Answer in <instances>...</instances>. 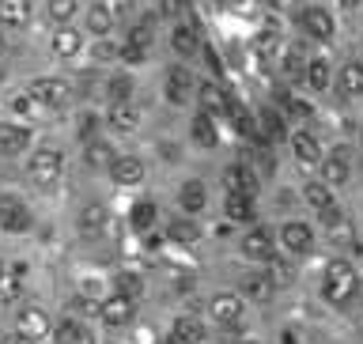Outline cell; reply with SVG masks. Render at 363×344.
<instances>
[{
  "instance_id": "cell-18",
  "label": "cell",
  "mask_w": 363,
  "mask_h": 344,
  "mask_svg": "<svg viewBox=\"0 0 363 344\" xmlns=\"http://www.w3.org/2000/svg\"><path fill=\"white\" fill-rule=\"evenodd\" d=\"M30 11V0H0V30H27Z\"/></svg>"
},
{
  "instance_id": "cell-12",
  "label": "cell",
  "mask_w": 363,
  "mask_h": 344,
  "mask_svg": "<svg viewBox=\"0 0 363 344\" xmlns=\"http://www.w3.org/2000/svg\"><path fill=\"white\" fill-rule=\"evenodd\" d=\"M299 27L311 34V38H322V42L333 38V16H329L322 4H306L299 11Z\"/></svg>"
},
{
  "instance_id": "cell-47",
  "label": "cell",
  "mask_w": 363,
  "mask_h": 344,
  "mask_svg": "<svg viewBox=\"0 0 363 344\" xmlns=\"http://www.w3.org/2000/svg\"><path fill=\"white\" fill-rule=\"evenodd\" d=\"M159 11L174 19V16H182V11H186V0H163V8H159Z\"/></svg>"
},
{
  "instance_id": "cell-10",
  "label": "cell",
  "mask_w": 363,
  "mask_h": 344,
  "mask_svg": "<svg viewBox=\"0 0 363 344\" xmlns=\"http://www.w3.org/2000/svg\"><path fill=\"white\" fill-rule=\"evenodd\" d=\"M23 152H30V129L19 121H0V155L19 159Z\"/></svg>"
},
{
  "instance_id": "cell-48",
  "label": "cell",
  "mask_w": 363,
  "mask_h": 344,
  "mask_svg": "<svg viewBox=\"0 0 363 344\" xmlns=\"http://www.w3.org/2000/svg\"><path fill=\"white\" fill-rule=\"evenodd\" d=\"M265 121H269V133L284 136V118H277V113H272V110H265Z\"/></svg>"
},
{
  "instance_id": "cell-58",
  "label": "cell",
  "mask_w": 363,
  "mask_h": 344,
  "mask_svg": "<svg viewBox=\"0 0 363 344\" xmlns=\"http://www.w3.org/2000/svg\"><path fill=\"white\" fill-rule=\"evenodd\" d=\"M359 340H363V329H359Z\"/></svg>"
},
{
  "instance_id": "cell-31",
  "label": "cell",
  "mask_w": 363,
  "mask_h": 344,
  "mask_svg": "<svg viewBox=\"0 0 363 344\" xmlns=\"http://www.w3.org/2000/svg\"><path fill=\"white\" fill-rule=\"evenodd\" d=\"M254 53H257V61H261V65H277V61H280V53H284L280 34H277V30H261L257 38H254Z\"/></svg>"
},
{
  "instance_id": "cell-52",
  "label": "cell",
  "mask_w": 363,
  "mask_h": 344,
  "mask_svg": "<svg viewBox=\"0 0 363 344\" xmlns=\"http://www.w3.org/2000/svg\"><path fill=\"white\" fill-rule=\"evenodd\" d=\"M356 299H359V303H363V277H359V280H356Z\"/></svg>"
},
{
  "instance_id": "cell-8",
  "label": "cell",
  "mask_w": 363,
  "mask_h": 344,
  "mask_svg": "<svg viewBox=\"0 0 363 344\" xmlns=\"http://www.w3.org/2000/svg\"><path fill=\"white\" fill-rule=\"evenodd\" d=\"M280 246L288 250L291 257H306L314 250V231H311V223H303V220H288L280 227Z\"/></svg>"
},
{
  "instance_id": "cell-25",
  "label": "cell",
  "mask_w": 363,
  "mask_h": 344,
  "mask_svg": "<svg viewBox=\"0 0 363 344\" xmlns=\"http://www.w3.org/2000/svg\"><path fill=\"white\" fill-rule=\"evenodd\" d=\"M84 23H87V30L95 34V38H110V30H113V23H118V16H113L110 4H102V0H99V4L87 8Z\"/></svg>"
},
{
  "instance_id": "cell-15",
  "label": "cell",
  "mask_w": 363,
  "mask_h": 344,
  "mask_svg": "<svg viewBox=\"0 0 363 344\" xmlns=\"http://www.w3.org/2000/svg\"><path fill=\"white\" fill-rule=\"evenodd\" d=\"M291 155L299 159L303 167H318L322 163V140L311 133V129H299V133H291Z\"/></svg>"
},
{
  "instance_id": "cell-30",
  "label": "cell",
  "mask_w": 363,
  "mask_h": 344,
  "mask_svg": "<svg viewBox=\"0 0 363 344\" xmlns=\"http://www.w3.org/2000/svg\"><path fill=\"white\" fill-rule=\"evenodd\" d=\"M223 212H227V220L231 223H254V197H242V193H227V201H223Z\"/></svg>"
},
{
  "instance_id": "cell-2",
  "label": "cell",
  "mask_w": 363,
  "mask_h": 344,
  "mask_svg": "<svg viewBox=\"0 0 363 344\" xmlns=\"http://www.w3.org/2000/svg\"><path fill=\"white\" fill-rule=\"evenodd\" d=\"M61 170H65V159H61L57 148H34V152L27 155V178L38 189H57Z\"/></svg>"
},
{
  "instance_id": "cell-7",
  "label": "cell",
  "mask_w": 363,
  "mask_h": 344,
  "mask_svg": "<svg viewBox=\"0 0 363 344\" xmlns=\"http://www.w3.org/2000/svg\"><path fill=\"white\" fill-rule=\"evenodd\" d=\"M95 314H99V322H102V326H110V329H121V326H129V322H133V314H136V303L113 292V295H106V299H99V303H95Z\"/></svg>"
},
{
  "instance_id": "cell-45",
  "label": "cell",
  "mask_w": 363,
  "mask_h": 344,
  "mask_svg": "<svg viewBox=\"0 0 363 344\" xmlns=\"http://www.w3.org/2000/svg\"><path fill=\"white\" fill-rule=\"evenodd\" d=\"M118 57H121L125 65H147V50H140V45H129V42L121 45Z\"/></svg>"
},
{
  "instance_id": "cell-27",
  "label": "cell",
  "mask_w": 363,
  "mask_h": 344,
  "mask_svg": "<svg viewBox=\"0 0 363 344\" xmlns=\"http://www.w3.org/2000/svg\"><path fill=\"white\" fill-rule=\"evenodd\" d=\"M189 140L197 144V148H204V152H212V148L220 144V129H216V121L208 118V113H197V118H193Z\"/></svg>"
},
{
  "instance_id": "cell-49",
  "label": "cell",
  "mask_w": 363,
  "mask_h": 344,
  "mask_svg": "<svg viewBox=\"0 0 363 344\" xmlns=\"http://www.w3.org/2000/svg\"><path fill=\"white\" fill-rule=\"evenodd\" d=\"M163 344H186V340H182L178 333H167V337H163Z\"/></svg>"
},
{
  "instance_id": "cell-32",
  "label": "cell",
  "mask_w": 363,
  "mask_h": 344,
  "mask_svg": "<svg viewBox=\"0 0 363 344\" xmlns=\"http://www.w3.org/2000/svg\"><path fill=\"white\" fill-rule=\"evenodd\" d=\"M197 99H201V113H208V118H216V113H227L231 110V102H227V95H223V87L220 84H204L201 91H197Z\"/></svg>"
},
{
  "instance_id": "cell-22",
  "label": "cell",
  "mask_w": 363,
  "mask_h": 344,
  "mask_svg": "<svg viewBox=\"0 0 363 344\" xmlns=\"http://www.w3.org/2000/svg\"><path fill=\"white\" fill-rule=\"evenodd\" d=\"M23 277H27V265H8L0 272V306H11L23 299Z\"/></svg>"
},
{
  "instance_id": "cell-9",
  "label": "cell",
  "mask_w": 363,
  "mask_h": 344,
  "mask_svg": "<svg viewBox=\"0 0 363 344\" xmlns=\"http://www.w3.org/2000/svg\"><path fill=\"white\" fill-rule=\"evenodd\" d=\"M238 250L250 261H269V257H277V238H272L269 227H250L242 235V243H238Z\"/></svg>"
},
{
  "instance_id": "cell-41",
  "label": "cell",
  "mask_w": 363,
  "mask_h": 344,
  "mask_svg": "<svg viewBox=\"0 0 363 344\" xmlns=\"http://www.w3.org/2000/svg\"><path fill=\"white\" fill-rule=\"evenodd\" d=\"M118 53L121 45H113L110 38H95V45H91V61H113Z\"/></svg>"
},
{
  "instance_id": "cell-11",
  "label": "cell",
  "mask_w": 363,
  "mask_h": 344,
  "mask_svg": "<svg viewBox=\"0 0 363 344\" xmlns=\"http://www.w3.org/2000/svg\"><path fill=\"white\" fill-rule=\"evenodd\" d=\"M235 295H238L242 303L265 306V303H272V295H277V284L269 280V272H250V277H242V284H238Z\"/></svg>"
},
{
  "instance_id": "cell-16",
  "label": "cell",
  "mask_w": 363,
  "mask_h": 344,
  "mask_svg": "<svg viewBox=\"0 0 363 344\" xmlns=\"http://www.w3.org/2000/svg\"><path fill=\"white\" fill-rule=\"evenodd\" d=\"M322 186H329V189H340V186H348V178H352V163L340 152H333V155H322Z\"/></svg>"
},
{
  "instance_id": "cell-5",
  "label": "cell",
  "mask_w": 363,
  "mask_h": 344,
  "mask_svg": "<svg viewBox=\"0 0 363 344\" xmlns=\"http://www.w3.org/2000/svg\"><path fill=\"white\" fill-rule=\"evenodd\" d=\"M34 227V216L27 209V201L16 193H0V231L8 235H27Z\"/></svg>"
},
{
  "instance_id": "cell-57",
  "label": "cell",
  "mask_w": 363,
  "mask_h": 344,
  "mask_svg": "<svg viewBox=\"0 0 363 344\" xmlns=\"http://www.w3.org/2000/svg\"><path fill=\"white\" fill-rule=\"evenodd\" d=\"M4 269H8V261H0V272H4Z\"/></svg>"
},
{
  "instance_id": "cell-39",
  "label": "cell",
  "mask_w": 363,
  "mask_h": 344,
  "mask_svg": "<svg viewBox=\"0 0 363 344\" xmlns=\"http://www.w3.org/2000/svg\"><path fill=\"white\" fill-rule=\"evenodd\" d=\"M106 95H110V102H129L133 79H129V76H110V79H106Z\"/></svg>"
},
{
  "instance_id": "cell-17",
  "label": "cell",
  "mask_w": 363,
  "mask_h": 344,
  "mask_svg": "<svg viewBox=\"0 0 363 344\" xmlns=\"http://www.w3.org/2000/svg\"><path fill=\"white\" fill-rule=\"evenodd\" d=\"M50 337H53V344H95V333H91L84 322H76V318H61V322H53Z\"/></svg>"
},
{
  "instance_id": "cell-40",
  "label": "cell",
  "mask_w": 363,
  "mask_h": 344,
  "mask_svg": "<svg viewBox=\"0 0 363 344\" xmlns=\"http://www.w3.org/2000/svg\"><path fill=\"white\" fill-rule=\"evenodd\" d=\"M284 113H288L291 121H311L314 106H311V102H303V99H295V95H288V99H284Z\"/></svg>"
},
{
  "instance_id": "cell-13",
  "label": "cell",
  "mask_w": 363,
  "mask_h": 344,
  "mask_svg": "<svg viewBox=\"0 0 363 344\" xmlns=\"http://www.w3.org/2000/svg\"><path fill=\"white\" fill-rule=\"evenodd\" d=\"M50 50H53L57 61H72V57L84 50V30H76L72 23L57 27V30H53V38H50Z\"/></svg>"
},
{
  "instance_id": "cell-6",
  "label": "cell",
  "mask_w": 363,
  "mask_h": 344,
  "mask_svg": "<svg viewBox=\"0 0 363 344\" xmlns=\"http://www.w3.org/2000/svg\"><path fill=\"white\" fill-rule=\"evenodd\" d=\"M208 318L223 329H235V326H242V318H246V303L238 299L235 292H216L208 299Z\"/></svg>"
},
{
  "instance_id": "cell-50",
  "label": "cell",
  "mask_w": 363,
  "mask_h": 344,
  "mask_svg": "<svg viewBox=\"0 0 363 344\" xmlns=\"http://www.w3.org/2000/svg\"><path fill=\"white\" fill-rule=\"evenodd\" d=\"M4 344H30V340H23L19 333H8V340H4Z\"/></svg>"
},
{
  "instance_id": "cell-24",
  "label": "cell",
  "mask_w": 363,
  "mask_h": 344,
  "mask_svg": "<svg viewBox=\"0 0 363 344\" xmlns=\"http://www.w3.org/2000/svg\"><path fill=\"white\" fill-rule=\"evenodd\" d=\"M76 223H79V231H84V235H99V231H106V223H110V212H106V204H99V201H87L84 209H79Z\"/></svg>"
},
{
  "instance_id": "cell-28",
  "label": "cell",
  "mask_w": 363,
  "mask_h": 344,
  "mask_svg": "<svg viewBox=\"0 0 363 344\" xmlns=\"http://www.w3.org/2000/svg\"><path fill=\"white\" fill-rule=\"evenodd\" d=\"M223 186L227 193H242V197H254L257 193V178H254V170H246V167H227L223 170Z\"/></svg>"
},
{
  "instance_id": "cell-43",
  "label": "cell",
  "mask_w": 363,
  "mask_h": 344,
  "mask_svg": "<svg viewBox=\"0 0 363 344\" xmlns=\"http://www.w3.org/2000/svg\"><path fill=\"white\" fill-rule=\"evenodd\" d=\"M269 265H272V269H269V280H272V284H291V280H295V269L288 265V261L269 257Z\"/></svg>"
},
{
  "instance_id": "cell-46",
  "label": "cell",
  "mask_w": 363,
  "mask_h": 344,
  "mask_svg": "<svg viewBox=\"0 0 363 344\" xmlns=\"http://www.w3.org/2000/svg\"><path fill=\"white\" fill-rule=\"evenodd\" d=\"M87 163H95V167L106 163V167H110V163H113L110 148H106V144H91V148H87Z\"/></svg>"
},
{
  "instance_id": "cell-20",
  "label": "cell",
  "mask_w": 363,
  "mask_h": 344,
  "mask_svg": "<svg viewBox=\"0 0 363 344\" xmlns=\"http://www.w3.org/2000/svg\"><path fill=\"white\" fill-rule=\"evenodd\" d=\"M106 125L113 133H136V129H140V110L129 106V102H110Z\"/></svg>"
},
{
  "instance_id": "cell-29",
  "label": "cell",
  "mask_w": 363,
  "mask_h": 344,
  "mask_svg": "<svg viewBox=\"0 0 363 344\" xmlns=\"http://www.w3.org/2000/svg\"><path fill=\"white\" fill-rule=\"evenodd\" d=\"M337 87H340V95H348V99H363V65H359V61L340 65Z\"/></svg>"
},
{
  "instance_id": "cell-33",
  "label": "cell",
  "mask_w": 363,
  "mask_h": 344,
  "mask_svg": "<svg viewBox=\"0 0 363 344\" xmlns=\"http://www.w3.org/2000/svg\"><path fill=\"white\" fill-rule=\"evenodd\" d=\"M167 235H170V243H178V246H197L201 243V227L193 223V216H182V220H174L167 227Z\"/></svg>"
},
{
  "instance_id": "cell-54",
  "label": "cell",
  "mask_w": 363,
  "mask_h": 344,
  "mask_svg": "<svg viewBox=\"0 0 363 344\" xmlns=\"http://www.w3.org/2000/svg\"><path fill=\"white\" fill-rule=\"evenodd\" d=\"M4 76H8V65H4V61H0V84H4Z\"/></svg>"
},
{
  "instance_id": "cell-23",
  "label": "cell",
  "mask_w": 363,
  "mask_h": 344,
  "mask_svg": "<svg viewBox=\"0 0 363 344\" xmlns=\"http://www.w3.org/2000/svg\"><path fill=\"white\" fill-rule=\"evenodd\" d=\"M204 204H208V189H204V182L189 178L186 186L178 189V209L186 216H197V212H204Z\"/></svg>"
},
{
  "instance_id": "cell-56",
  "label": "cell",
  "mask_w": 363,
  "mask_h": 344,
  "mask_svg": "<svg viewBox=\"0 0 363 344\" xmlns=\"http://www.w3.org/2000/svg\"><path fill=\"white\" fill-rule=\"evenodd\" d=\"M238 344H261V340H238Z\"/></svg>"
},
{
  "instance_id": "cell-35",
  "label": "cell",
  "mask_w": 363,
  "mask_h": 344,
  "mask_svg": "<svg viewBox=\"0 0 363 344\" xmlns=\"http://www.w3.org/2000/svg\"><path fill=\"white\" fill-rule=\"evenodd\" d=\"M170 333H178L186 344H201L204 340V322H201V318H193V314H178L174 326H170Z\"/></svg>"
},
{
  "instance_id": "cell-3",
  "label": "cell",
  "mask_w": 363,
  "mask_h": 344,
  "mask_svg": "<svg viewBox=\"0 0 363 344\" xmlns=\"http://www.w3.org/2000/svg\"><path fill=\"white\" fill-rule=\"evenodd\" d=\"M50 329H53L50 311H42V306H34V303L19 306V311H16V322H11V333H19L23 340H30V344L45 340V337H50Z\"/></svg>"
},
{
  "instance_id": "cell-1",
  "label": "cell",
  "mask_w": 363,
  "mask_h": 344,
  "mask_svg": "<svg viewBox=\"0 0 363 344\" xmlns=\"http://www.w3.org/2000/svg\"><path fill=\"white\" fill-rule=\"evenodd\" d=\"M356 280H359V272L352 269V261H345V257L329 261V265H325V277H322L325 303H329V306H348L352 299H356Z\"/></svg>"
},
{
  "instance_id": "cell-4",
  "label": "cell",
  "mask_w": 363,
  "mask_h": 344,
  "mask_svg": "<svg viewBox=\"0 0 363 344\" xmlns=\"http://www.w3.org/2000/svg\"><path fill=\"white\" fill-rule=\"evenodd\" d=\"M23 91H27L42 110H61V106H68V99H72V87H68L65 79H57V76H38Z\"/></svg>"
},
{
  "instance_id": "cell-53",
  "label": "cell",
  "mask_w": 363,
  "mask_h": 344,
  "mask_svg": "<svg viewBox=\"0 0 363 344\" xmlns=\"http://www.w3.org/2000/svg\"><path fill=\"white\" fill-rule=\"evenodd\" d=\"M4 50H8V42H4V30H0V61H4Z\"/></svg>"
},
{
  "instance_id": "cell-19",
  "label": "cell",
  "mask_w": 363,
  "mask_h": 344,
  "mask_svg": "<svg viewBox=\"0 0 363 344\" xmlns=\"http://www.w3.org/2000/svg\"><path fill=\"white\" fill-rule=\"evenodd\" d=\"M299 79H303V87H306V91H325L329 84H333V68H329L325 57H311V61L303 65Z\"/></svg>"
},
{
  "instance_id": "cell-59",
  "label": "cell",
  "mask_w": 363,
  "mask_h": 344,
  "mask_svg": "<svg viewBox=\"0 0 363 344\" xmlns=\"http://www.w3.org/2000/svg\"><path fill=\"white\" fill-rule=\"evenodd\" d=\"M359 140H363V133H359Z\"/></svg>"
},
{
  "instance_id": "cell-42",
  "label": "cell",
  "mask_w": 363,
  "mask_h": 344,
  "mask_svg": "<svg viewBox=\"0 0 363 344\" xmlns=\"http://www.w3.org/2000/svg\"><path fill=\"white\" fill-rule=\"evenodd\" d=\"M140 277H136V272H121L118 277V295H125V299H136V295H140Z\"/></svg>"
},
{
  "instance_id": "cell-55",
  "label": "cell",
  "mask_w": 363,
  "mask_h": 344,
  "mask_svg": "<svg viewBox=\"0 0 363 344\" xmlns=\"http://www.w3.org/2000/svg\"><path fill=\"white\" fill-rule=\"evenodd\" d=\"M8 333H11V329H4V326H0V344H4V340H8Z\"/></svg>"
},
{
  "instance_id": "cell-26",
  "label": "cell",
  "mask_w": 363,
  "mask_h": 344,
  "mask_svg": "<svg viewBox=\"0 0 363 344\" xmlns=\"http://www.w3.org/2000/svg\"><path fill=\"white\" fill-rule=\"evenodd\" d=\"M170 50L178 57H193L201 50V34L193 23H174V30H170Z\"/></svg>"
},
{
  "instance_id": "cell-51",
  "label": "cell",
  "mask_w": 363,
  "mask_h": 344,
  "mask_svg": "<svg viewBox=\"0 0 363 344\" xmlns=\"http://www.w3.org/2000/svg\"><path fill=\"white\" fill-rule=\"evenodd\" d=\"M340 8H345V11H352V8H359V0H340Z\"/></svg>"
},
{
  "instance_id": "cell-34",
  "label": "cell",
  "mask_w": 363,
  "mask_h": 344,
  "mask_svg": "<svg viewBox=\"0 0 363 344\" xmlns=\"http://www.w3.org/2000/svg\"><path fill=\"white\" fill-rule=\"evenodd\" d=\"M303 201L311 204V212H325V209H333V189L322 186V182H306L303 186Z\"/></svg>"
},
{
  "instance_id": "cell-36",
  "label": "cell",
  "mask_w": 363,
  "mask_h": 344,
  "mask_svg": "<svg viewBox=\"0 0 363 344\" xmlns=\"http://www.w3.org/2000/svg\"><path fill=\"white\" fill-rule=\"evenodd\" d=\"M155 220H159V209L152 201H140L133 209V216H129V227H133V231H140V235H147L155 227Z\"/></svg>"
},
{
  "instance_id": "cell-44",
  "label": "cell",
  "mask_w": 363,
  "mask_h": 344,
  "mask_svg": "<svg viewBox=\"0 0 363 344\" xmlns=\"http://www.w3.org/2000/svg\"><path fill=\"white\" fill-rule=\"evenodd\" d=\"M125 42H129V45H140V50H152L155 34H152V27H147V23H140V27L129 30V38H125Z\"/></svg>"
},
{
  "instance_id": "cell-37",
  "label": "cell",
  "mask_w": 363,
  "mask_h": 344,
  "mask_svg": "<svg viewBox=\"0 0 363 344\" xmlns=\"http://www.w3.org/2000/svg\"><path fill=\"white\" fill-rule=\"evenodd\" d=\"M79 11V0H45V16H50L57 27H65V23H72Z\"/></svg>"
},
{
  "instance_id": "cell-14",
  "label": "cell",
  "mask_w": 363,
  "mask_h": 344,
  "mask_svg": "<svg viewBox=\"0 0 363 344\" xmlns=\"http://www.w3.org/2000/svg\"><path fill=\"white\" fill-rule=\"evenodd\" d=\"M110 182H113V186H140V182H144V159H136V155H113Z\"/></svg>"
},
{
  "instance_id": "cell-38",
  "label": "cell",
  "mask_w": 363,
  "mask_h": 344,
  "mask_svg": "<svg viewBox=\"0 0 363 344\" xmlns=\"http://www.w3.org/2000/svg\"><path fill=\"white\" fill-rule=\"evenodd\" d=\"M8 110L16 113V118H38V113H42V106L27 95V91H16V95L8 99Z\"/></svg>"
},
{
  "instance_id": "cell-21",
  "label": "cell",
  "mask_w": 363,
  "mask_h": 344,
  "mask_svg": "<svg viewBox=\"0 0 363 344\" xmlns=\"http://www.w3.org/2000/svg\"><path fill=\"white\" fill-rule=\"evenodd\" d=\"M193 76H189V68H170L167 72V102H174V106H186L189 95H193Z\"/></svg>"
}]
</instances>
